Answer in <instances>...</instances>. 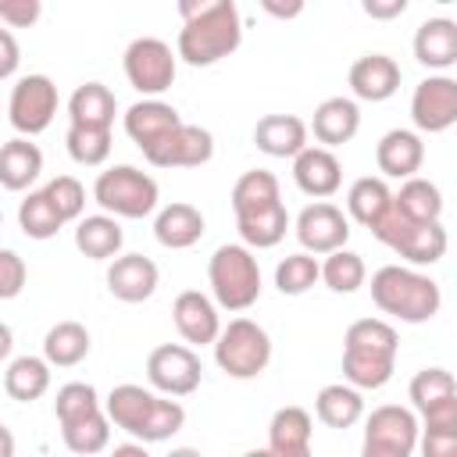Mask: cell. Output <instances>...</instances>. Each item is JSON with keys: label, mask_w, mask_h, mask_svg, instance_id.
Returning <instances> with one entry per match:
<instances>
[{"label": "cell", "mask_w": 457, "mask_h": 457, "mask_svg": "<svg viewBox=\"0 0 457 457\" xmlns=\"http://www.w3.org/2000/svg\"><path fill=\"white\" fill-rule=\"evenodd\" d=\"M146 378L161 396H189L200 389L204 368H200V357L193 353V346L161 343L146 357Z\"/></svg>", "instance_id": "4fadbf2b"}, {"label": "cell", "mask_w": 457, "mask_h": 457, "mask_svg": "<svg viewBox=\"0 0 457 457\" xmlns=\"http://www.w3.org/2000/svg\"><path fill=\"white\" fill-rule=\"evenodd\" d=\"M114 114H118V100L104 82H82L68 96V118L79 129H107L111 132Z\"/></svg>", "instance_id": "f1b7e54d"}, {"label": "cell", "mask_w": 457, "mask_h": 457, "mask_svg": "<svg viewBox=\"0 0 457 457\" xmlns=\"http://www.w3.org/2000/svg\"><path fill=\"white\" fill-rule=\"evenodd\" d=\"M43 193H46V200L54 204V211L61 214L64 225L82 218V211H86V189H82V182H79L75 175H57V179H50V182L43 186Z\"/></svg>", "instance_id": "ee69618b"}, {"label": "cell", "mask_w": 457, "mask_h": 457, "mask_svg": "<svg viewBox=\"0 0 457 457\" xmlns=\"http://www.w3.org/2000/svg\"><path fill=\"white\" fill-rule=\"evenodd\" d=\"M11 350H14V332L0 321V361H7V357H11Z\"/></svg>", "instance_id": "816d5d0a"}, {"label": "cell", "mask_w": 457, "mask_h": 457, "mask_svg": "<svg viewBox=\"0 0 457 457\" xmlns=\"http://www.w3.org/2000/svg\"><path fill=\"white\" fill-rule=\"evenodd\" d=\"M261 7H264L268 14H275V18H296V14L303 11V4H300V0H293V4H275V0H261Z\"/></svg>", "instance_id": "681fc988"}, {"label": "cell", "mask_w": 457, "mask_h": 457, "mask_svg": "<svg viewBox=\"0 0 457 457\" xmlns=\"http://www.w3.org/2000/svg\"><path fill=\"white\" fill-rule=\"evenodd\" d=\"M371 300L382 314L400 318L407 325L432 321L443 307L439 282L414 268H403V264H382L371 275Z\"/></svg>", "instance_id": "277c9868"}, {"label": "cell", "mask_w": 457, "mask_h": 457, "mask_svg": "<svg viewBox=\"0 0 457 457\" xmlns=\"http://www.w3.org/2000/svg\"><path fill=\"white\" fill-rule=\"evenodd\" d=\"M350 89L357 100L382 104L400 89V64L389 54H364L350 64Z\"/></svg>", "instance_id": "44dd1931"}, {"label": "cell", "mask_w": 457, "mask_h": 457, "mask_svg": "<svg viewBox=\"0 0 457 457\" xmlns=\"http://www.w3.org/2000/svg\"><path fill=\"white\" fill-rule=\"evenodd\" d=\"M414 57L428 71H446L457 64V21L453 18H428L414 32Z\"/></svg>", "instance_id": "cb8c5ba5"}, {"label": "cell", "mask_w": 457, "mask_h": 457, "mask_svg": "<svg viewBox=\"0 0 457 457\" xmlns=\"http://www.w3.org/2000/svg\"><path fill=\"white\" fill-rule=\"evenodd\" d=\"M293 182L300 186V193L325 200L343 186V164L325 146H303L293 157Z\"/></svg>", "instance_id": "ffe728a7"}, {"label": "cell", "mask_w": 457, "mask_h": 457, "mask_svg": "<svg viewBox=\"0 0 457 457\" xmlns=\"http://www.w3.org/2000/svg\"><path fill=\"white\" fill-rule=\"evenodd\" d=\"M389 207H393V189L378 175H361L346 193V211L364 228H375L389 214Z\"/></svg>", "instance_id": "1f68e13d"}, {"label": "cell", "mask_w": 457, "mask_h": 457, "mask_svg": "<svg viewBox=\"0 0 457 457\" xmlns=\"http://www.w3.org/2000/svg\"><path fill=\"white\" fill-rule=\"evenodd\" d=\"M18 225H21V232H25L29 239H54L64 221H61V214L54 211V204L46 200V193L36 189V193H29V196L18 204Z\"/></svg>", "instance_id": "60d3db41"}, {"label": "cell", "mask_w": 457, "mask_h": 457, "mask_svg": "<svg viewBox=\"0 0 457 457\" xmlns=\"http://www.w3.org/2000/svg\"><path fill=\"white\" fill-rule=\"evenodd\" d=\"M157 282H161V271L143 253H121L107 268V289L121 303H143V300H150L154 289H157Z\"/></svg>", "instance_id": "e0dca14e"}, {"label": "cell", "mask_w": 457, "mask_h": 457, "mask_svg": "<svg viewBox=\"0 0 457 457\" xmlns=\"http://www.w3.org/2000/svg\"><path fill=\"white\" fill-rule=\"evenodd\" d=\"M207 278L214 293V307L225 311H246L261 296V264L253 250L243 243H225L207 261Z\"/></svg>", "instance_id": "8992f818"}, {"label": "cell", "mask_w": 457, "mask_h": 457, "mask_svg": "<svg viewBox=\"0 0 457 457\" xmlns=\"http://www.w3.org/2000/svg\"><path fill=\"white\" fill-rule=\"evenodd\" d=\"M104 414L114 428L129 432L136 443H164L186 425V407L179 400H168L161 393H150L143 386L121 382L107 393Z\"/></svg>", "instance_id": "7a4b0ae2"}, {"label": "cell", "mask_w": 457, "mask_h": 457, "mask_svg": "<svg viewBox=\"0 0 457 457\" xmlns=\"http://www.w3.org/2000/svg\"><path fill=\"white\" fill-rule=\"evenodd\" d=\"M375 161H378V171L386 179H414L421 161H425V143L418 132L411 129H389L378 146H375Z\"/></svg>", "instance_id": "603a6c76"}, {"label": "cell", "mask_w": 457, "mask_h": 457, "mask_svg": "<svg viewBox=\"0 0 457 457\" xmlns=\"http://www.w3.org/2000/svg\"><path fill=\"white\" fill-rule=\"evenodd\" d=\"M411 121L418 132H446L457 121V79L450 75H428L414 86L411 96Z\"/></svg>", "instance_id": "9a60e30c"}, {"label": "cell", "mask_w": 457, "mask_h": 457, "mask_svg": "<svg viewBox=\"0 0 457 457\" xmlns=\"http://www.w3.org/2000/svg\"><path fill=\"white\" fill-rule=\"evenodd\" d=\"M361 11L368 18H378V21H389V18H400L407 11V0H364Z\"/></svg>", "instance_id": "c3c4849f"}, {"label": "cell", "mask_w": 457, "mask_h": 457, "mask_svg": "<svg viewBox=\"0 0 457 457\" xmlns=\"http://www.w3.org/2000/svg\"><path fill=\"white\" fill-rule=\"evenodd\" d=\"M393 211L414 225H428V221H439L443 214V193L436 182L428 179H407L400 186V193H393Z\"/></svg>", "instance_id": "e575fe53"}, {"label": "cell", "mask_w": 457, "mask_h": 457, "mask_svg": "<svg viewBox=\"0 0 457 457\" xmlns=\"http://www.w3.org/2000/svg\"><path fill=\"white\" fill-rule=\"evenodd\" d=\"M157 179H150L136 164H114L93 182V200L111 218H146L157 211Z\"/></svg>", "instance_id": "52a82bcc"}, {"label": "cell", "mask_w": 457, "mask_h": 457, "mask_svg": "<svg viewBox=\"0 0 457 457\" xmlns=\"http://www.w3.org/2000/svg\"><path fill=\"white\" fill-rule=\"evenodd\" d=\"M371 236L378 243H386L393 253H400L411 264H436L446 253V228L443 221H428V225H414L407 218H400L393 207L389 214L371 228Z\"/></svg>", "instance_id": "9c48e42d"}, {"label": "cell", "mask_w": 457, "mask_h": 457, "mask_svg": "<svg viewBox=\"0 0 457 457\" xmlns=\"http://www.w3.org/2000/svg\"><path fill=\"white\" fill-rule=\"evenodd\" d=\"M154 168H200L214 157V136L200 125L182 121L175 132H168L157 146L143 154Z\"/></svg>", "instance_id": "2e32d148"}, {"label": "cell", "mask_w": 457, "mask_h": 457, "mask_svg": "<svg viewBox=\"0 0 457 457\" xmlns=\"http://www.w3.org/2000/svg\"><path fill=\"white\" fill-rule=\"evenodd\" d=\"M321 282L332 289V293H357L361 286H364V278H368V268H364V261H361V253H353V250H336V253H328L321 264Z\"/></svg>", "instance_id": "ab89813d"}, {"label": "cell", "mask_w": 457, "mask_h": 457, "mask_svg": "<svg viewBox=\"0 0 457 457\" xmlns=\"http://www.w3.org/2000/svg\"><path fill=\"white\" fill-rule=\"evenodd\" d=\"M204 228H207V225H204L200 207L182 204V200L161 207L157 218H154V236H157V243L168 246V250H189V246H196V243L204 239Z\"/></svg>", "instance_id": "484cf974"}, {"label": "cell", "mask_w": 457, "mask_h": 457, "mask_svg": "<svg viewBox=\"0 0 457 457\" xmlns=\"http://www.w3.org/2000/svg\"><path fill=\"white\" fill-rule=\"evenodd\" d=\"M357 129H361V111H357V104L350 96H328V100H321L314 107L311 132L325 150L350 143L357 136Z\"/></svg>", "instance_id": "d4e9b609"}, {"label": "cell", "mask_w": 457, "mask_h": 457, "mask_svg": "<svg viewBox=\"0 0 457 457\" xmlns=\"http://www.w3.org/2000/svg\"><path fill=\"white\" fill-rule=\"evenodd\" d=\"M121 125H125V136L146 154V150L157 146L168 132H175V129L182 125V118H179V111H175L171 104H164V100H136V104L125 111Z\"/></svg>", "instance_id": "d6986e66"}, {"label": "cell", "mask_w": 457, "mask_h": 457, "mask_svg": "<svg viewBox=\"0 0 457 457\" xmlns=\"http://www.w3.org/2000/svg\"><path fill=\"white\" fill-rule=\"evenodd\" d=\"M43 171V150L25 139V136H14L0 146V186L11 189V193H21L29 189Z\"/></svg>", "instance_id": "83f0119b"}, {"label": "cell", "mask_w": 457, "mask_h": 457, "mask_svg": "<svg viewBox=\"0 0 457 457\" xmlns=\"http://www.w3.org/2000/svg\"><path fill=\"white\" fill-rule=\"evenodd\" d=\"M18 64H21V46L7 29H0V82L11 79L18 71Z\"/></svg>", "instance_id": "7dc6e473"}, {"label": "cell", "mask_w": 457, "mask_h": 457, "mask_svg": "<svg viewBox=\"0 0 457 457\" xmlns=\"http://www.w3.org/2000/svg\"><path fill=\"white\" fill-rule=\"evenodd\" d=\"M0 225H4V211H0Z\"/></svg>", "instance_id": "9f6ffc18"}, {"label": "cell", "mask_w": 457, "mask_h": 457, "mask_svg": "<svg viewBox=\"0 0 457 457\" xmlns=\"http://www.w3.org/2000/svg\"><path fill=\"white\" fill-rule=\"evenodd\" d=\"M400 336L382 318H357L343 336V378L353 389H382L396 368Z\"/></svg>", "instance_id": "3957f363"}, {"label": "cell", "mask_w": 457, "mask_h": 457, "mask_svg": "<svg viewBox=\"0 0 457 457\" xmlns=\"http://www.w3.org/2000/svg\"><path fill=\"white\" fill-rule=\"evenodd\" d=\"M4 389H7V396L18 400V403L39 400V396L50 389V364H46L43 357H32V353L14 357V361L7 364V371H4Z\"/></svg>", "instance_id": "d590c367"}, {"label": "cell", "mask_w": 457, "mask_h": 457, "mask_svg": "<svg viewBox=\"0 0 457 457\" xmlns=\"http://www.w3.org/2000/svg\"><path fill=\"white\" fill-rule=\"evenodd\" d=\"M121 68L136 93H143L146 100H157V93L171 89L175 82V50L157 36H139L125 46Z\"/></svg>", "instance_id": "30bf717a"}, {"label": "cell", "mask_w": 457, "mask_h": 457, "mask_svg": "<svg viewBox=\"0 0 457 457\" xmlns=\"http://www.w3.org/2000/svg\"><path fill=\"white\" fill-rule=\"evenodd\" d=\"M11 125L18 129V136L32 139L39 132L50 129L54 114H57V86L50 75H21L11 89V104H7Z\"/></svg>", "instance_id": "7c38bea8"}, {"label": "cell", "mask_w": 457, "mask_h": 457, "mask_svg": "<svg viewBox=\"0 0 457 457\" xmlns=\"http://www.w3.org/2000/svg\"><path fill=\"white\" fill-rule=\"evenodd\" d=\"M54 414L61 421V439L71 453L93 457L107 450L111 443V421L104 414V403L89 382H68L57 389Z\"/></svg>", "instance_id": "5b68a950"}, {"label": "cell", "mask_w": 457, "mask_h": 457, "mask_svg": "<svg viewBox=\"0 0 457 457\" xmlns=\"http://www.w3.org/2000/svg\"><path fill=\"white\" fill-rule=\"evenodd\" d=\"M421 421L414 450H421V457H457V403H446Z\"/></svg>", "instance_id": "8d00e7d4"}, {"label": "cell", "mask_w": 457, "mask_h": 457, "mask_svg": "<svg viewBox=\"0 0 457 457\" xmlns=\"http://www.w3.org/2000/svg\"><path fill=\"white\" fill-rule=\"evenodd\" d=\"M64 146H68V154H71L75 164L100 168L111 157V132L107 129H79V125H68Z\"/></svg>", "instance_id": "7bdbcfd3"}, {"label": "cell", "mask_w": 457, "mask_h": 457, "mask_svg": "<svg viewBox=\"0 0 457 457\" xmlns=\"http://www.w3.org/2000/svg\"><path fill=\"white\" fill-rule=\"evenodd\" d=\"M111 457H150V450L143 443H121L111 450Z\"/></svg>", "instance_id": "f907efd6"}, {"label": "cell", "mask_w": 457, "mask_h": 457, "mask_svg": "<svg viewBox=\"0 0 457 457\" xmlns=\"http://www.w3.org/2000/svg\"><path fill=\"white\" fill-rule=\"evenodd\" d=\"M29 268L14 250H0V300H14L25 289Z\"/></svg>", "instance_id": "f6af8a7d"}, {"label": "cell", "mask_w": 457, "mask_h": 457, "mask_svg": "<svg viewBox=\"0 0 457 457\" xmlns=\"http://www.w3.org/2000/svg\"><path fill=\"white\" fill-rule=\"evenodd\" d=\"M296 239L303 246V253L311 257H328L336 250L346 246L350 239V218L328 204V200H314L296 214Z\"/></svg>", "instance_id": "5bb4252c"}, {"label": "cell", "mask_w": 457, "mask_h": 457, "mask_svg": "<svg viewBox=\"0 0 457 457\" xmlns=\"http://www.w3.org/2000/svg\"><path fill=\"white\" fill-rule=\"evenodd\" d=\"M168 457H204V453H200V450H193V446H175Z\"/></svg>", "instance_id": "db71d44e"}, {"label": "cell", "mask_w": 457, "mask_h": 457, "mask_svg": "<svg viewBox=\"0 0 457 457\" xmlns=\"http://www.w3.org/2000/svg\"><path fill=\"white\" fill-rule=\"evenodd\" d=\"M171 318H175V328L186 343L193 346H207L218 339L221 332V321H218V307L207 293L200 289H182L171 303Z\"/></svg>", "instance_id": "ac0fdd59"}, {"label": "cell", "mask_w": 457, "mask_h": 457, "mask_svg": "<svg viewBox=\"0 0 457 457\" xmlns=\"http://www.w3.org/2000/svg\"><path fill=\"white\" fill-rule=\"evenodd\" d=\"M43 14L39 0H0V25L7 29H29Z\"/></svg>", "instance_id": "bcb514c9"}, {"label": "cell", "mask_w": 457, "mask_h": 457, "mask_svg": "<svg viewBox=\"0 0 457 457\" xmlns=\"http://www.w3.org/2000/svg\"><path fill=\"white\" fill-rule=\"evenodd\" d=\"M314 282H321V268H318V257H311L303 250H296L275 264V286L282 296H300Z\"/></svg>", "instance_id": "b9f144b4"}, {"label": "cell", "mask_w": 457, "mask_h": 457, "mask_svg": "<svg viewBox=\"0 0 457 457\" xmlns=\"http://www.w3.org/2000/svg\"><path fill=\"white\" fill-rule=\"evenodd\" d=\"M89 332L82 321H57L43 336V361L50 368H75L89 353Z\"/></svg>", "instance_id": "836d02e7"}, {"label": "cell", "mask_w": 457, "mask_h": 457, "mask_svg": "<svg viewBox=\"0 0 457 457\" xmlns=\"http://www.w3.org/2000/svg\"><path fill=\"white\" fill-rule=\"evenodd\" d=\"M182 29L175 43V57L189 68H211L239 50L243 21L232 0H182L179 4Z\"/></svg>", "instance_id": "6da1fadb"}, {"label": "cell", "mask_w": 457, "mask_h": 457, "mask_svg": "<svg viewBox=\"0 0 457 457\" xmlns=\"http://www.w3.org/2000/svg\"><path fill=\"white\" fill-rule=\"evenodd\" d=\"M243 457H271V453H268V450H246Z\"/></svg>", "instance_id": "11a10c76"}, {"label": "cell", "mask_w": 457, "mask_h": 457, "mask_svg": "<svg viewBox=\"0 0 457 457\" xmlns=\"http://www.w3.org/2000/svg\"><path fill=\"white\" fill-rule=\"evenodd\" d=\"M121 243H125V232L111 214H86L75 225V246L89 261H114Z\"/></svg>", "instance_id": "f546056e"}, {"label": "cell", "mask_w": 457, "mask_h": 457, "mask_svg": "<svg viewBox=\"0 0 457 457\" xmlns=\"http://www.w3.org/2000/svg\"><path fill=\"white\" fill-rule=\"evenodd\" d=\"M407 393H411V403H414V411L421 418L439 411V407H446V403H457V382H453V375L446 368H421L411 378Z\"/></svg>", "instance_id": "74e56055"}, {"label": "cell", "mask_w": 457, "mask_h": 457, "mask_svg": "<svg viewBox=\"0 0 457 457\" xmlns=\"http://www.w3.org/2000/svg\"><path fill=\"white\" fill-rule=\"evenodd\" d=\"M214 361L228 378H257L271 361V336L250 318H232L214 339Z\"/></svg>", "instance_id": "ba28073f"}, {"label": "cell", "mask_w": 457, "mask_h": 457, "mask_svg": "<svg viewBox=\"0 0 457 457\" xmlns=\"http://www.w3.org/2000/svg\"><path fill=\"white\" fill-rule=\"evenodd\" d=\"M282 204V193H278V179L264 168H253V171H243L232 186V211H236V221L239 218H250V214H261L268 207Z\"/></svg>", "instance_id": "4dcf8cb0"}, {"label": "cell", "mask_w": 457, "mask_h": 457, "mask_svg": "<svg viewBox=\"0 0 457 457\" xmlns=\"http://www.w3.org/2000/svg\"><path fill=\"white\" fill-rule=\"evenodd\" d=\"M239 228V239L246 250H271L286 239V228H289V211L286 204H275L261 214H250V218H239L236 221Z\"/></svg>", "instance_id": "f35d334b"}, {"label": "cell", "mask_w": 457, "mask_h": 457, "mask_svg": "<svg viewBox=\"0 0 457 457\" xmlns=\"http://www.w3.org/2000/svg\"><path fill=\"white\" fill-rule=\"evenodd\" d=\"M253 143L268 157H296L307 143V125L296 114H264L253 125Z\"/></svg>", "instance_id": "4316f807"}, {"label": "cell", "mask_w": 457, "mask_h": 457, "mask_svg": "<svg viewBox=\"0 0 457 457\" xmlns=\"http://www.w3.org/2000/svg\"><path fill=\"white\" fill-rule=\"evenodd\" d=\"M314 414L328 428H353L364 418V396L346 382H332L314 396Z\"/></svg>", "instance_id": "d6a6232c"}, {"label": "cell", "mask_w": 457, "mask_h": 457, "mask_svg": "<svg viewBox=\"0 0 457 457\" xmlns=\"http://www.w3.org/2000/svg\"><path fill=\"white\" fill-rule=\"evenodd\" d=\"M418 446V418L400 403H382L364 421L361 457H411Z\"/></svg>", "instance_id": "8fae6325"}, {"label": "cell", "mask_w": 457, "mask_h": 457, "mask_svg": "<svg viewBox=\"0 0 457 457\" xmlns=\"http://www.w3.org/2000/svg\"><path fill=\"white\" fill-rule=\"evenodd\" d=\"M311 414L296 403L289 407H278L271 414V425H268V453L271 457H314L311 453Z\"/></svg>", "instance_id": "7402d4cb"}, {"label": "cell", "mask_w": 457, "mask_h": 457, "mask_svg": "<svg viewBox=\"0 0 457 457\" xmlns=\"http://www.w3.org/2000/svg\"><path fill=\"white\" fill-rule=\"evenodd\" d=\"M0 457H14V432L0 425Z\"/></svg>", "instance_id": "f5cc1de1"}]
</instances>
